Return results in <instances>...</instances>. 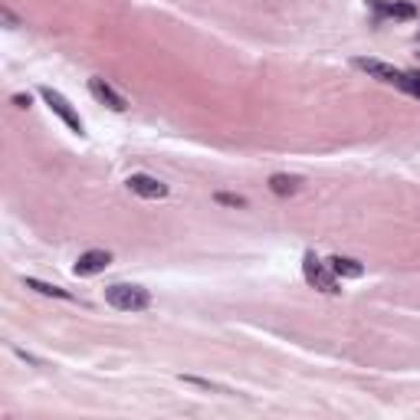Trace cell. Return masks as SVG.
<instances>
[{
	"mask_svg": "<svg viewBox=\"0 0 420 420\" xmlns=\"http://www.w3.org/2000/svg\"><path fill=\"white\" fill-rule=\"evenodd\" d=\"M23 286L33 289V292H39V296H53V299H73L66 292V289L59 286H49V283H43V279H23Z\"/></svg>",
	"mask_w": 420,
	"mask_h": 420,
	"instance_id": "obj_11",
	"label": "cell"
},
{
	"mask_svg": "<svg viewBox=\"0 0 420 420\" xmlns=\"http://www.w3.org/2000/svg\"><path fill=\"white\" fill-rule=\"evenodd\" d=\"M128 191L144 197V201H161V197H168V184H161L152 174H132L128 178Z\"/></svg>",
	"mask_w": 420,
	"mask_h": 420,
	"instance_id": "obj_5",
	"label": "cell"
},
{
	"mask_svg": "<svg viewBox=\"0 0 420 420\" xmlns=\"http://www.w3.org/2000/svg\"><path fill=\"white\" fill-rule=\"evenodd\" d=\"M39 96H43V102L49 105V112H56L63 122L73 128V132H79L82 135V118H79V112L69 105V99L63 96V92H56V89H49V86H43L39 89Z\"/></svg>",
	"mask_w": 420,
	"mask_h": 420,
	"instance_id": "obj_4",
	"label": "cell"
},
{
	"mask_svg": "<svg viewBox=\"0 0 420 420\" xmlns=\"http://www.w3.org/2000/svg\"><path fill=\"white\" fill-rule=\"evenodd\" d=\"M217 201L227 207H247V197H240V194H217Z\"/></svg>",
	"mask_w": 420,
	"mask_h": 420,
	"instance_id": "obj_12",
	"label": "cell"
},
{
	"mask_svg": "<svg viewBox=\"0 0 420 420\" xmlns=\"http://www.w3.org/2000/svg\"><path fill=\"white\" fill-rule=\"evenodd\" d=\"M407 79H411V96L420 99V73L414 69V73H407Z\"/></svg>",
	"mask_w": 420,
	"mask_h": 420,
	"instance_id": "obj_13",
	"label": "cell"
},
{
	"mask_svg": "<svg viewBox=\"0 0 420 420\" xmlns=\"http://www.w3.org/2000/svg\"><path fill=\"white\" fill-rule=\"evenodd\" d=\"M89 92H92V99H96V102L109 105L112 112H125V109H128L125 96H118V92H115V89L109 86L102 76H92V79H89Z\"/></svg>",
	"mask_w": 420,
	"mask_h": 420,
	"instance_id": "obj_6",
	"label": "cell"
},
{
	"mask_svg": "<svg viewBox=\"0 0 420 420\" xmlns=\"http://www.w3.org/2000/svg\"><path fill=\"white\" fill-rule=\"evenodd\" d=\"M112 263V253H105V249H89V253H82V257L76 259V266H73V273L76 276H99L105 266Z\"/></svg>",
	"mask_w": 420,
	"mask_h": 420,
	"instance_id": "obj_7",
	"label": "cell"
},
{
	"mask_svg": "<svg viewBox=\"0 0 420 420\" xmlns=\"http://www.w3.org/2000/svg\"><path fill=\"white\" fill-rule=\"evenodd\" d=\"M302 276H306L309 286L319 289V292H325V296H338V292H342L338 276L332 273V266L322 263L315 253H306V259H302Z\"/></svg>",
	"mask_w": 420,
	"mask_h": 420,
	"instance_id": "obj_2",
	"label": "cell"
},
{
	"mask_svg": "<svg viewBox=\"0 0 420 420\" xmlns=\"http://www.w3.org/2000/svg\"><path fill=\"white\" fill-rule=\"evenodd\" d=\"M417 39H420V33H417Z\"/></svg>",
	"mask_w": 420,
	"mask_h": 420,
	"instance_id": "obj_16",
	"label": "cell"
},
{
	"mask_svg": "<svg viewBox=\"0 0 420 420\" xmlns=\"http://www.w3.org/2000/svg\"><path fill=\"white\" fill-rule=\"evenodd\" d=\"M354 69H362V73H368V76L378 79V82H384V86H394V89H401V92L411 96V79H407V73H401V69L391 66V63L358 56V59H354Z\"/></svg>",
	"mask_w": 420,
	"mask_h": 420,
	"instance_id": "obj_3",
	"label": "cell"
},
{
	"mask_svg": "<svg viewBox=\"0 0 420 420\" xmlns=\"http://www.w3.org/2000/svg\"><path fill=\"white\" fill-rule=\"evenodd\" d=\"M371 7L378 17H391V20H414L417 7L407 0H371Z\"/></svg>",
	"mask_w": 420,
	"mask_h": 420,
	"instance_id": "obj_8",
	"label": "cell"
},
{
	"mask_svg": "<svg viewBox=\"0 0 420 420\" xmlns=\"http://www.w3.org/2000/svg\"><path fill=\"white\" fill-rule=\"evenodd\" d=\"M13 102H17L20 109H27V105H30V96H13Z\"/></svg>",
	"mask_w": 420,
	"mask_h": 420,
	"instance_id": "obj_15",
	"label": "cell"
},
{
	"mask_svg": "<svg viewBox=\"0 0 420 420\" xmlns=\"http://www.w3.org/2000/svg\"><path fill=\"white\" fill-rule=\"evenodd\" d=\"M105 302L118 312H142L152 306V292L144 286H132V283H115L105 289Z\"/></svg>",
	"mask_w": 420,
	"mask_h": 420,
	"instance_id": "obj_1",
	"label": "cell"
},
{
	"mask_svg": "<svg viewBox=\"0 0 420 420\" xmlns=\"http://www.w3.org/2000/svg\"><path fill=\"white\" fill-rule=\"evenodd\" d=\"M4 20H7L10 27H20V20H17V17H13V13H10V10H4Z\"/></svg>",
	"mask_w": 420,
	"mask_h": 420,
	"instance_id": "obj_14",
	"label": "cell"
},
{
	"mask_svg": "<svg viewBox=\"0 0 420 420\" xmlns=\"http://www.w3.org/2000/svg\"><path fill=\"white\" fill-rule=\"evenodd\" d=\"M269 191L286 197V194H296L299 191V178H289V174H273L269 178Z\"/></svg>",
	"mask_w": 420,
	"mask_h": 420,
	"instance_id": "obj_10",
	"label": "cell"
},
{
	"mask_svg": "<svg viewBox=\"0 0 420 420\" xmlns=\"http://www.w3.org/2000/svg\"><path fill=\"white\" fill-rule=\"evenodd\" d=\"M328 266L338 279H362L364 276V266L352 257H328Z\"/></svg>",
	"mask_w": 420,
	"mask_h": 420,
	"instance_id": "obj_9",
	"label": "cell"
}]
</instances>
